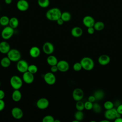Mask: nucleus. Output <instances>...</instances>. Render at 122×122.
<instances>
[{"label":"nucleus","mask_w":122,"mask_h":122,"mask_svg":"<svg viewBox=\"0 0 122 122\" xmlns=\"http://www.w3.org/2000/svg\"><path fill=\"white\" fill-rule=\"evenodd\" d=\"M12 116L15 119H21L23 116V112L22 110L18 107H13L11 111Z\"/></svg>","instance_id":"nucleus-13"},{"label":"nucleus","mask_w":122,"mask_h":122,"mask_svg":"<svg viewBox=\"0 0 122 122\" xmlns=\"http://www.w3.org/2000/svg\"><path fill=\"white\" fill-rule=\"evenodd\" d=\"M29 54L31 57L37 58L41 54V50L37 46H33L30 49Z\"/></svg>","instance_id":"nucleus-19"},{"label":"nucleus","mask_w":122,"mask_h":122,"mask_svg":"<svg viewBox=\"0 0 122 122\" xmlns=\"http://www.w3.org/2000/svg\"><path fill=\"white\" fill-rule=\"evenodd\" d=\"M71 35L76 38H78L81 37L83 34V30L82 29L78 26H76L73 27L71 31Z\"/></svg>","instance_id":"nucleus-20"},{"label":"nucleus","mask_w":122,"mask_h":122,"mask_svg":"<svg viewBox=\"0 0 122 122\" xmlns=\"http://www.w3.org/2000/svg\"><path fill=\"white\" fill-rule=\"evenodd\" d=\"M95 21L94 18L90 15H87L83 17L82 19V23L83 25L87 28L93 27Z\"/></svg>","instance_id":"nucleus-16"},{"label":"nucleus","mask_w":122,"mask_h":122,"mask_svg":"<svg viewBox=\"0 0 122 122\" xmlns=\"http://www.w3.org/2000/svg\"><path fill=\"white\" fill-rule=\"evenodd\" d=\"M84 117V113L82 111H76L74 113V118L75 119L77 120L79 122L83 120Z\"/></svg>","instance_id":"nucleus-30"},{"label":"nucleus","mask_w":122,"mask_h":122,"mask_svg":"<svg viewBox=\"0 0 122 122\" xmlns=\"http://www.w3.org/2000/svg\"><path fill=\"white\" fill-rule=\"evenodd\" d=\"M7 54V57L11 61L17 62L21 59V53L16 49H10Z\"/></svg>","instance_id":"nucleus-4"},{"label":"nucleus","mask_w":122,"mask_h":122,"mask_svg":"<svg viewBox=\"0 0 122 122\" xmlns=\"http://www.w3.org/2000/svg\"><path fill=\"white\" fill-rule=\"evenodd\" d=\"M51 71L53 73H55L58 71V68L56 65H53L51 67Z\"/></svg>","instance_id":"nucleus-40"},{"label":"nucleus","mask_w":122,"mask_h":122,"mask_svg":"<svg viewBox=\"0 0 122 122\" xmlns=\"http://www.w3.org/2000/svg\"><path fill=\"white\" fill-rule=\"evenodd\" d=\"M101 122H109V120H108L106 119V120H102V121H101Z\"/></svg>","instance_id":"nucleus-47"},{"label":"nucleus","mask_w":122,"mask_h":122,"mask_svg":"<svg viewBox=\"0 0 122 122\" xmlns=\"http://www.w3.org/2000/svg\"><path fill=\"white\" fill-rule=\"evenodd\" d=\"M104 117L106 119L109 121L114 120L116 118L121 117V114L117 112L116 109L113 108L111 109L106 110L104 112Z\"/></svg>","instance_id":"nucleus-6"},{"label":"nucleus","mask_w":122,"mask_h":122,"mask_svg":"<svg viewBox=\"0 0 122 122\" xmlns=\"http://www.w3.org/2000/svg\"><path fill=\"white\" fill-rule=\"evenodd\" d=\"M111 61V58L107 54H102L100 56L98 59L99 63L102 66H105L108 64Z\"/></svg>","instance_id":"nucleus-17"},{"label":"nucleus","mask_w":122,"mask_h":122,"mask_svg":"<svg viewBox=\"0 0 122 122\" xmlns=\"http://www.w3.org/2000/svg\"><path fill=\"white\" fill-rule=\"evenodd\" d=\"M93 107V102H92L89 101H87L84 102V109L87 110H90L92 109Z\"/></svg>","instance_id":"nucleus-37"},{"label":"nucleus","mask_w":122,"mask_h":122,"mask_svg":"<svg viewBox=\"0 0 122 122\" xmlns=\"http://www.w3.org/2000/svg\"><path fill=\"white\" fill-rule=\"evenodd\" d=\"M11 62V61L7 56L4 57L1 59L0 64V65L3 68H8L10 66Z\"/></svg>","instance_id":"nucleus-23"},{"label":"nucleus","mask_w":122,"mask_h":122,"mask_svg":"<svg viewBox=\"0 0 122 122\" xmlns=\"http://www.w3.org/2000/svg\"><path fill=\"white\" fill-rule=\"evenodd\" d=\"M61 11L60 9L56 7L49 9L46 12V18L51 21H56L61 16Z\"/></svg>","instance_id":"nucleus-1"},{"label":"nucleus","mask_w":122,"mask_h":122,"mask_svg":"<svg viewBox=\"0 0 122 122\" xmlns=\"http://www.w3.org/2000/svg\"><path fill=\"white\" fill-rule=\"evenodd\" d=\"M22 97V94L19 90H14L11 94L12 100L15 102H19Z\"/></svg>","instance_id":"nucleus-21"},{"label":"nucleus","mask_w":122,"mask_h":122,"mask_svg":"<svg viewBox=\"0 0 122 122\" xmlns=\"http://www.w3.org/2000/svg\"><path fill=\"white\" fill-rule=\"evenodd\" d=\"M95 30L93 27H91L87 28V32L89 34H91V35L93 34L94 33Z\"/></svg>","instance_id":"nucleus-39"},{"label":"nucleus","mask_w":122,"mask_h":122,"mask_svg":"<svg viewBox=\"0 0 122 122\" xmlns=\"http://www.w3.org/2000/svg\"><path fill=\"white\" fill-rule=\"evenodd\" d=\"M92 109L93 110L94 112H95V113H100L102 110L101 106L98 103H93V107H92Z\"/></svg>","instance_id":"nucleus-32"},{"label":"nucleus","mask_w":122,"mask_h":122,"mask_svg":"<svg viewBox=\"0 0 122 122\" xmlns=\"http://www.w3.org/2000/svg\"><path fill=\"white\" fill-rule=\"evenodd\" d=\"M43 79L45 82L49 85H52L55 84L56 81V78L54 73L52 72H46L43 76Z\"/></svg>","instance_id":"nucleus-7"},{"label":"nucleus","mask_w":122,"mask_h":122,"mask_svg":"<svg viewBox=\"0 0 122 122\" xmlns=\"http://www.w3.org/2000/svg\"><path fill=\"white\" fill-rule=\"evenodd\" d=\"M0 86H1V82H0Z\"/></svg>","instance_id":"nucleus-49"},{"label":"nucleus","mask_w":122,"mask_h":122,"mask_svg":"<svg viewBox=\"0 0 122 122\" xmlns=\"http://www.w3.org/2000/svg\"><path fill=\"white\" fill-rule=\"evenodd\" d=\"M57 66L58 68V71L62 72L67 71L70 68L69 63L65 60H61L58 61L57 64Z\"/></svg>","instance_id":"nucleus-14"},{"label":"nucleus","mask_w":122,"mask_h":122,"mask_svg":"<svg viewBox=\"0 0 122 122\" xmlns=\"http://www.w3.org/2000/svg\"><path fill=\"white\" fill-rule=\"evenodd\" d=\"M5 93L3 90L0 89V99H3L5 97Z\"/></svg>","instance_id":"nucleus-43"},{"label":"nucleus","mask_w":122,"mask_h":122,"mask_svg":"<svg viewBox=\"0 0 122 122\" xmlns=\"http://www.w3.org/2000/svg\"><path fill=\"white\" fill-rule=\"evenodd\" d=\"M49 105V100L45 98H41L36 102V106L39 109L44 110L48 107Z\"/></svg>","instance_id":"nucleus-11"},{"label":"nucleus","mask_w":122,"mask_h":122,"mask_svg":"<svg viewBox=\"0 0 122 122\" xmlns=\"http://www.w3.org/2000/svg\"><path fill=\"white\" fill-rule=\"evenodd\" d=\"M38 67L35 64H30V65H29L28 66V71L33 74L36 73L38 71Z\"/></svg>","instance_id":"nucleus-31"},{"label":"nucleus","mask_w":122,"mask_h":122,"mask_svg":"<svg viewBox=\"0 0 122 122\" xmlns=\"http://www.w3.org/2000/svg\"><path fill=\"white\" fill-rule=\"evenodd\" d=\"M105 27L104 23L101 21H98L95 22L93 27L95 29V30L97 31H101Z\"/></svg>","instance_id":"nucleus-27"},{"label":"nucleus","mask_w":122,"mask_h":122,"mask_svg":"<svg viewBox=\"0 0 122 122\" xmlns=\"http://www.w3.org/2000/svg\"><path fill=\"white\" fill-rule=\"evenodd\" d=\"M93 95L95 98L96 101H100L104 97V92L102 90H97L93 93Z\"/></svg>","instance_id":"nucleus-24"},{"label":"nucleus","mask_w":122,"mask_h":122,"mask_svg":"<svg viewBox=\"0 0 122 122\" xmlns=\"http://www.w3.org/2000/svg\"><path fill=\"white\" fill-rule=\"evenodd\" d=\"M18 10L20 11H25L29 8V3L26 0H19L16 3Z\"/></svg>","instance_id":"nucleus-12"},{"label":"nucleus","mask_w":122,"mask_h":122,"mask_svg":"<svg viewBox=\"0 0 122 122\" xmlns=\"http://www.w3.org/2000/svg\"><path fill=\"white\" fill-rule=\"evenodd\" d=\"M10 21V18L4 15L0 18V24L3 26H8L9 24Z\"/></svg>","instance_id":"nucleus-28"},{"label":"nucleus","mask_w":122,"mask_h":122,"mask_svg":"<svg viewBox=\"0 0 122 122\" xmlns=\"http://www.w3.org/2000/svg\"><path fill=\"white\" fill-rule=\"evenodd\" d=\"M88 101H89V102H94L96 101V99H95V97L93 95H90L88 97Z\"/></svg>","instance_id":"nucleus-42"},{"label":"nucleus","mask_w":122,"mask_h":122,"mask_svg":"<svg viewBox=\"0 0 122 122\" xmlns=\"http://www.w3.org/2000/svg\"><path fill=\"white\" fill-rule=\"evenodd\" d=\"M12 0H4V2L7 4H10L11 3Z\"/></svg>","instance_id":"nucleus-46"},{"label":"nucleus","mask_w":122,"mask_h":122,"mask_svg":"<svg viewBox=\"0 0 122 122\" xmlns=\"http://www.w3.org/2000/svg\"><path fill=\"white\" fill-rule=\"evenodd\" d=\"M61 122L60 120H58V119H55V120H54V122Z\"/></svg>","instance_id":"nucleus-48"},{"label":"nucleus","mask_w":122,"mask_h":122,"mask_svg":"<svg viewBox=\"0 0 122 122\" xmlns=\"http://www.w3.org/2000/svg\"><path fill=\"white\" fill-rule=\"evenodd\" d=\"M19 24V21L18 19L15 17H11L10 19V21L9 25L13 29H16L18 27Z\"/></svg>","instance_id":"nucleus-25"},{"label":"nucleus","mask_w":122,"mask_h":122,"mask_svg":"<svg viewBox=\"0 0 122 122\" xmlns=\"http://www.w3.org/2000/svg\"><path fill=\"white\" fill-rule=\"evenodd\" d=\"M80 62L81 64L82 69L86 71H91L94 68V61L90 57H84L81 59Z\"/></svg>","instance_id":"nucleus-2"},{"label":"nucleus","mask_w":122,"mask_h":122,"mask_svg":"<svg viewBox=\"0 0 122 122\" xmlns=\"http://www.w3.org/2000/svg\"><path fill=\"white\" fill-rule=\"evenodd\" d=\"M10 50V44L6 41L0 42V52L2 54H7Z\"/></svg>","instance_id":"nucleus-18"},{"label":"nucleus","mask_w":122,"mask_h":122,"mask_svg":"<svg viewBox=\"0 0 122 122\" xmlns=\"http://www.w3.org/2000/svg\"><path fill=\"white\" fill-rule=\"evenodd\" d=\"M22 79L18 75H13L11 77L10 83L14 90H19L23 85Z\"/></svg>","instance_id":"nucleus-3"},{"label":"nucleus","mask_w":122,"mask_h":122,"mask_svg":"<svg viewBox=\"0 0 122 122\" xmlns=\"http://www.w3.org/2000/svg\"><path fill=\"white\" fill-rule=\"evenodd\" d=\"M5 106V103L3 99H0V112L3 110Z\"/></svg>","instance_id":"nucleus-38"},{"label":"nucleus","mask_w":122,"mask_h":122,"mask_svg":"<svg viewBox=\"0 0 122 122\" xmlns=\"http://www.w3.org/2000/svg\"><path fill=\"white\" fill-rule=\"evenodd\" d=\"M116 110L119 114H120L121 115L122 114V104H121L117 106Z\"/></svg>","instance_id":"nucleus-41"},{"label":"nucleus","mask_w":122,"mask_h":122,"mask_svg":"<svg viewBox=\"0 0 122 122\" xmlns=\"http://www.w3.org/2000/svg\"></svg>","instance_id":"nucleus-50"},{"label":"nucleus","mask_w":122,"mask_h":122,"mask_svg":"<svg viewBox=\"0 0 122 122\" xmlns=\"http://www.w3.org/2000/svg\"><path fill=\"white\" fill-rule=\"evenodd\" d=\"M82 69V66L80 62H75L73 65V69L75 71H81Z\"/></svg>","instance_id":"nucleus-36"},{"label":"nucleus","mask_w":122,"mask_h":122,"mask_svg":"<svg viewBox=\"0 0 122 122\" xmlns=\"http://www.w3.org/2000/svg\"><path fill=\"white\" fill-rule=\"evenodd\" d=\"M55 120L54 118L51 115H47L45 116L42 119V122H54Z\"/></svg>","instance_id":"nucleus-35"},{"label":"nucleus","mask_w":122,"mask_h":122,"mask_svg":"<svg viewBox=\"0 0 122 122\" xmlns=\"http://www.w3.org/2000/svg\"><path fill=\"white\" fill-rule=\"evenodd\" d=\"M115 122H122V118L121 117H119L114 119Z\"/></svg>","instance_id":"nucleus-45"},{"label":"nucleus","mask_w":122,"mask_h":122,"mask_svg":"<svg viewBox=\"0 0 122 122\" xmlns=\"http://www.w3.org/2000/svg\"><path fill=\"white\" fill-rule=\"evenodd\" d=\"M56 22H57V23L59 25H61L63 24L64 23V21L60 18V19H59L58 20H56Z\"/></svg>","instance_id":"nucleus-44"},{"label":"nucleus","mask_w":122,"mask_h":122,"mask_svg":"<svg viewBox=\"0 0 122 122\" xmlns=\"http://www.w3.org/2000/svg\"><path fill=\"white\" fill-rule=\"evenodd\" d=\"M47 62L51 66L53 65H56L58 61L56 56L53 55H49L47 58Z\"/></svg>","instance_id":"nucleus-22"},{"label":"nucleus","mask_w":122,"mask_h":122,"mask_svg":"<svg viewBox=\"0 0 122 122\" xmlns=\"http://www.w3.org/2000/svg\"><path fill=\"white\" fill-rule=\"evenodd\" d=\"M75 107L77 110L82 111L84 109V103H83L81 100L77 101L75 104Z\"/></svg>","instance_id":"nucleus-33"},{"label":"nucleus","mask_w":122,"mask_h":122,"mask_svg":"<svg viewBox=\"0 0 122 122\" xmlns=\"http://www.w3.org/2000/svg\"><path fill=\"white\" fill-rule=\"evenodd\" d=\"M14 33V29L10 26H6L3 29L1 32V37L4 40H8L10 39Z\"/></svg>","instance_id":"nucleus-5"},{"label":"nucleus","mask_w":122,"mask_h":122,"mask_svg":"<svg viewBox=\"0 0 122 122\" xmlns=\"http://www.w3.org/2000/svg\"><path fill=\"white\" fill-rule=\"evenodd\" d=\"M42 51L45 54L51 55L54 51V46L51 42H45L42 46Z\"/></svg>","instance_id":"nucleus-9"},{"label":"nucleus","mask_w":122,"mask_h":122,"mask_svg":"<svg viewBox=\"0 0 122 122\" xmlns=\"http://www.w3.org/2000/svg\"><path fill=\"white\" fill-rule=\"evenodd\" d=\"M22 79L25 83L27 84H31L34 80V74L27 71L23 73Z\"/></svg>","instance_id":"nucleus-15"},{"label":"nucleus","mask_w":122,"mask_h":122,"mask_svg":"<svg viewBox=\"0 0 122 122\" xmlns=\"http://www.w3.org/2000/svg\"><path fill=\"white\" fill-rule=\"evenodd\" d=\"M38 4L41 8H47L50 5V0H38Z\"/></svg>","instance_id":"nucleus-29"},{"label":"nucleus","mask_w":122,"mask_h":122,"mask_svg":"<svg viewBox=\"0 0 122 122\" xmlns=\"http://www.w3.org/2000/svg\"><path fill=\"white\" fill-rule=\"evenodd\" d=\"M103 106L106 110L111 109L114 107V103L110 101H107L104 103Z\"/></svg>","instance_id":"nucleus-34"},{"label":"nucleus","mask_w":122,"mask_h":122,"mask_svg":"<svg viewBox=\"0 0 122 122\" xmlns=\"http://www.w3.org/2000/svg\"><path fill=\"white\" fill-rule=\"evenodd\" d=\"M72 96L74 100L75 101H81L82 99L84 96V92L83 90L79 88L75 89L72 93Z\"/></svg>","instance_id":"nucleus-10"},{"label":"nucleus","mask_w":122,"mask_h":122,"mask_svg":"<svg viewBox=\"0 0 122 122\" xmlns=\"http://www.w3.org/2000/svg\"><path fill=\"white\" fill-rule=\"evenodd\" d=\"M71 13L68 11H64L61 13V18L64 22H67L71 20Z\"/></svg>","instance_id":"nucleus-26"},{"label":"nucleus","mask_w":122,"mask_h":122,"mask_svg":"<svg viewBox=\"0 0 122 122\" xmlns=\"http://www.w3.org/2000/svg\"><path fill=\"white\" fill-rule=\"evenodd\" d=\"M29 64L27 61L24 60H20L17 62L16 68L18 71L20 73H24L28 71Z\"/></svg>","instance_id":"nucleus-8"}]
</instances>
